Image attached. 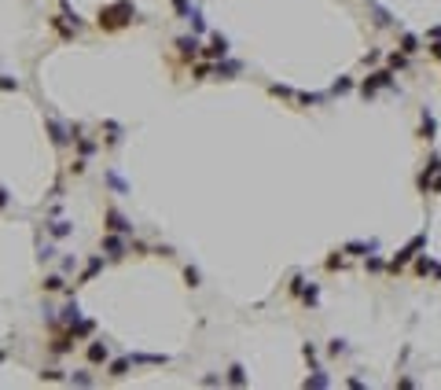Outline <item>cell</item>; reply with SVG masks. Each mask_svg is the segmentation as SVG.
<instances>
[{
  "label": "cell",
  "mask_w": 441,
  "mask_h": 390,
  "mask_svg": "<svg viewBox=\"0 0 441 390\" xmlns=\"http://www.w3.org/2000/svg\"><path fill=\"white\" fill-rule=\"evenodd\" d=\"M0 89H8V92H18V81H8V77H0Z\"/></svg>",
  "instance_id": "603a6c76"
},
{
  "label": "cell",
  "mask_w": 441,
  "mask_h": 390,
  "mask_svg": "<svg viewBox=\"0 0 441 390\" xmlns=\"http://www.w3.org/2000/svg\"><path fill=\"white\" fill-rule=\"evenodd\" d=\"M350 89H353V81H350V77H342V81H335V92H350Z\"/></svg>",
  "instance_id": "44dd1931"
},
{
  "label": "cell",
  "mask_w": 441,
  "mask_h": 390,
  "mask_svg": "<svg viewBox=\"0 0 441 390\" xmlns=\"http://www.w3.org/2000/svg\"><path fill=\"white\" fill-rule=\"evenodd\" d=\"M67 232H70L67 221H55V224H52V236H67Z\"/></svg>",
  "instance_id": "ac0fdd59"
},
{
  "label": "cell",
  "mask_w": 441,
  "mask_h": 390,
  "mask_svg": "<svg viewBox=\"0 0 441 390\" xmlns=\"http://www.w3.org/2000/svg\"><path fill=\"white\" fill-rule=\"evenodd\" d=\"M129 365H133V357H122V361H114V365H110V375H125V372H129Z\"/></svg>",
  "instance_id": "7c38bea8"
},
{
  "label": "cell",
  "mask_w": 441,
  "mask_h": 390,
  "mask_svg": "<svg viewBox=\"0 0 441 390\" xmlns=\"http://www.w3.org/2000/svg\"><path fill=\"white\" fill-rule=\"evenodd\" d=\"M375 247H379V243H375V240H368V243H350V247H346V250H350V254H364V250H368V254H371Z\"/></svg>",
  "instance_id": "30bf717a"
},
{
  "label": "cell",
  "mask_w": 441,
  "mask_h": 390,
  "mask_svg": "<svg viewBox=\"0 0 441 390\" xmlns=\"http://www.w3.org/2000/svg\"><path fill=\"white\" fill-rule=\"evenodd\" d=\"M67 350H70V339H67V335L52 339V353H67Z\"/></svg>",
  "instance_id": "4fadbf2b"
},
{
  "label": "cell",
  "mask_w": 441,
  "mask_h": 390,
  "mask_svg": "<svg viewBox=\"0 0 441 390\" xmlns=\"http://www.w3.org/2000/svg\"><path fill=\"white\" fill-rule=\"evenodd\" d=\"M176 48H180L184 59H195V56H199V41H195V37H180V41H176Z\"/></svg>",
  "instance_id": "5b68a950"
},
{
  "label": "cell",
  "mask_w": 441,
  "mask_h": 390,
  "mask_svg": "<svg viewBox=\"0 0 441 390\" xmlns=\"http://www.w3.org/2000/svg\"><path fill=\"white\" fill-rule=\"evenodd\" d=\"M103 247H107V250H110V254H114V258H118V254H122V250H125V243H122V240H118V236H107V240H103Z\"/></svg>",
  "instance_id": "8fae6325"
},
{
  "label": "cell",
  "mask_w": 441,
  "mask_h": 390,
  "mask_svg": "<svg viewBox=\"0 0 441 390\" xmlns=\"http://www.w3.org/2000/svg\"><path fill=\"white\" fill-rule=\"evenodd\" d=\"M401 52H405V56L419 52V37H416V34H405V37H401Z\"/></svg>",
  "instance_id": "9c48e42d"
},
{
  "label": "cell",
  "mask_w": 441,
  "mask_h": 390,
  "mask_svg": "<svg viewBox=\"0 0 441 390\" xmlns=\"http://www.w3.org/2000/svg\"><path fill=\"white\" fill-rule=\"evenodd\" d=\"M390 67H408V56H405V52H401V56L393 52V56H390Z\"/></svg>",
  "instance_id": "d6986e66"
},
{
  "label": "cell",
  "mask_w": 441,
  "mask_h": 390,
  "mask_svg": "<svg viewBox=\"0 0 441 390\" xmlns=\"http://www.w3.org/2000/svg\"><path fill=\"white\" fill-rule=\"evenodd\" d=\"M423 136H426V140H434V118H430V111L423 114Z\"/></svg>",
  "instance_id": "5bb4252c"
},
{
  "label": "cell",
  "mask_w": 441,
  "mask_h": 390,
  "mask_svg": "<svg viewBox=\"0 0 441 390\" xmlns=\"http://www.w3.org/2000/svg\"><path fill=\"white\" fill-rule=\"evenodd\" d=\"M107 181H110V184H114V188H118V191H129V188H125V181H122V177H118V173H107Z\"/></svg>",
  "instance_id": "ffe728a7"
},
{
  "label": "cell",
  "mask_w": 441,
  "mask_h": 390,
  "mask_svg": "<svg viewBox=\"0 0 441 390\" xmlns=\"http://www.w3.org/2000/svg\"><path fill=\"white\" fill-rule=\"evenodd\" d=\"M48 133H52V144H59V148H63V144L70 140V136H67V129H63L59 122H52V118H48Z\"/></svg>",
  "instance_id": "52a82bcc"
},
{
  "label": "cell",
  "mask_w": 441,
  "mask_h": 390,
  "mask_svg": "<svg viewBox=\"0 0 441 390\" xmlns=\"http://www.w3.org/2000/svg\"><path fill=\"white\" fill-rule=\"evenodd\" d=\"M228 383H235V387H239V383H247V375H243V368H239V365L232 368V375H228Z\"/></svg>",
  "instance_id": "e0dca14e"
},
{
  "label": "cell",
  "mask_w": 441,
  "mask_h": 390,
  "mask_svg": "<svg viewBox=\"0 0 441 390\" xmlns=\"http://www.w3.org/2000/svg\"><path fill=\"white\" fill-rule=\"evenodd\" d=\"M206 56H210V59H225V56H228V41H225V37H213V41H210V48H206Z\"/></svg>",
  "instance_id": "8992f818"
},
{
  "label": "cell",
  "mask_w": 441,
  "mask_h": 390,
  "mask_svg": "<svg viewBox=\"0 0 441 390\" xmlns=\"http://www.w3.org/2000/svg\"><path fill=\"white\" fill-rule=\"evenodd\" d=\"M305 387H327V375H313V379H305Z\"/></svg>",
  "instance_id": "7402d4cb"
},
{
  "label": "cell",
  "mask_w": 441,
  "mask_h": 390,
  "mask_svg": "<svg viewBox=\"0 0 441 390\" xmlns=\"http://www.w3.org/2000/svg\"><path fill=\"white\" fill-rule=\"evenodd\" d=\"M88 361H92V365L107 361V346H103V342H92V346H88Z\"/></svg>",
  "instance_id": "ba28073f"
},
{
  "label": "cell",
  "mask_w": 441,
  "mask_h": 390,
  "mask_svg": "<svg viewBox=\"0 0 441 390\" xmlns=\"http://www.w3.org/2000/svg\"><path fill=\"white\" fill-rule=\"evenodd\" d=\"M100 265H103L100 258H96V261H88V269H85V276H81V283H85V280H92V276L100 273Z\"/></svg>",
  "instance_id": "9a60e30c"
},
{
  "label": "cell",
  "mask_w": 441,
  "mask_h": 390,
  "mask_svg": "<svg viewBox=\"0 0 441 390\" xmlns=\"http://www.w3.org/2000/svg\"><path fill=\"white\" fill-rule=\"evenodd\" d=\"M430 52H434V56H438V59H441V44H434V48H430Z\"/></svg>",
  "instance_id": "cb8c5ba5"
},
{
  "label": "cell",
  "mask_w": 441,
  "mask_h": 390,
  "mask_svg": "<svg viewBox=\"0 0 441 390\" xmlns=\"http://www.w3.org/2000/svg\"><path fill=\"white\" fill-rule=\"evenodd\" d=\"M390 85H393V77L386 74V70H379V74H371L364 85H360V92H364V96H371L375 89H390Z\"/></svg>",
  "instance_id": "3957f363"
},
{
  "label": "cell",
  "mask_w": 441,
  "mask_h": 390,
  "mask_svg": "<svg viewBox=\"0 0 441 390\" xmlns=\"http://www.w3.org/2000/svg\"><path fill=\"white\" fill-rule=\"evenodd\" d=\"M107 228H110V232H129L133 224L125 221V217L118 214V210H107Z\"/></svg>",
  "instance_id": "277c9868"
},
{
  "label": "cell",
  "mask_w": 441,
  "mask_h": 390,
  "mask_svg": "<svg viewBox=\"0 0 441 390\" xmlns=\"http://www.w3.org/2000/svg\"><path fill=\"white\" fill-rule=\"evenodd\" d=\"M423 243H426V236H416V240L408 243V247H405V250H401V254H397V258H393V261H390V269H393V273H397V269H401V265H405V261H412V258H416V250H419V247H423Z\"/></svg>",
  "instance_id": "7a4b0ae2"
},
{
  "label": "cell",
  "mask_w": 441,
  "mask_h": 390,
  "mask_svg": "<svg viewBox=\"0 0 441 390\" xmlns=\"http://www.w3.org/2000/svg\"><path fill=\"white\" fill-rule=\"evenodd\" d=\"M63 287V276H48V280H44V291H59Z\"/></svg>",
  "instance_id": "2e32d148"
},
{
  "label": "cell",
  "mask_w": 441,
  "mask_h": 390,
  "mask_svg": "<svg viewBox=\"0 0 441 390\" xmlns=\"http://www.w3.org/2000/svg\"><path fill=\"white\" fill-rule=\"evenodd\" d=\"M133 19H136V8L129 4V0H118V4H110V8H100L96 22H100L103 30H122V26L133 22Z\"/></svg>",
  "instance_id": "6da1fadb"
}]
</instances>
